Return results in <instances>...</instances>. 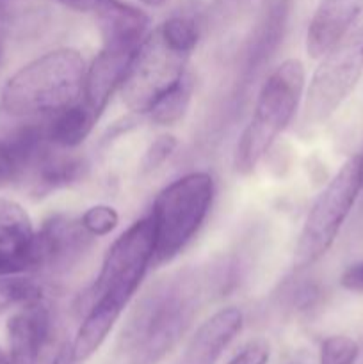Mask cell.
Here are the masks:
<instances>
[{
	"label": "cell",
	"mask_w": 363,
	"mask_h": 364,
	"mask_svg": "<svg viewBox=\"0 0 363 364\" xmlns=\"http://www.w3.org/2000/svg\"><path fill=\"white\" fill-rule=\"evenodd\" d=\"M201 294V281L180 272L148 291L132 313L121 347L132 364H153L178 343L191 326Z\"/></svg>",
	"instance_id": "cell-1"
},
{
	"label": "cell",
	"mask_w": 363,
	"mask_h": 364,
	"mask_svg": "<svg viewBox=\"0 0 363 364\" xmlns=\"http://www.w3.org/2000/svg\"><path fill=\"white\" fill-rule=\"evenodd\" d=\"M198 39V25L189 16L169 18L146 36L121 85L123 102L132 112L148 114L187 71L185 66Z\"/></svg>",
	"instance_id": "cell-2"
},
{
	"label": "cell",
	"mask_w": 363,
	"mask_h": 364,
	"mask_svg": "<svg viewBox=\"0 0 363 364\" xmlns=\"http://www.w3.org/2000/svg\"><path fill=\"white\" fill-rule=\"evenodd\" d=\"M85 60L78 50L57 48L43 53L6 82L0 96L9 116L53 114L78 102L84 89Z\"/></svg>",
	"instance_id": "cell-3"
},
{
	"label": "cell",
	"mask_w": 363,
	"mask_h": 364,
	"mask_svg": "<svg viewBox=\"0 0 363 364\" xmlns=\"http://www.w3.org/2000/svg\"><path fill=\"white\" fill-rule=\"evenodd\" d=\"M305 89V66L287 59L267 77L256 96L253 116L242 132L233 156L237 173L249 174L294 119Z\"/></svg>",
	"instance_id": "cell-4"
},
{
	"label": "cell",
	"mask_w": 363,
	"mask_h": 364,
	"mask_svg": "<svg viewBox=\"0 0 363 364\" xmlns=\"http://www.w3.org/2000/svg\"><path fill=\"white\" fill-rule=\"evenodd\" d=\"M214 201V180L209 173H189L159 192L152 210L155 251L153 263L177 258L205 223Z\"/></svg>",
	"instance_id": "cell-5"
},
{
	"label": "cell",
	"mask_w": 363,
	"mask_h": 364,
	"mask_svg": "<svg viewBox=\"0 0 363 364\" xmlns=\"http://www.w3.org/2000/svg\"><path fill=\"white\" fill-rule=\"evenodd\" d=\"M362 188V155H354L345 160L344 166L327 181L326 187L313 201L295 245V269L313 265L330 251Z\"/></svg>",
	"instance_id": "cell-6"
},
{
	"label": "cell",
	"mask_w": 363,
	"mask_h": 364,
	"mask_svg": "<svg viewBox=\"0 0 363 364\" xmlns=\"http://www.w3.org/2000/svg\"><path fill=\"white\" fill-rule=\"evenodd\" d=\"M363 71V13L347 34L327 50L306 91L305 124L326 123L349 98Z\"/></svg>",
	"instance_id": "cell-7"
},
{
	"label": "cell",
	"mask_w": 363,
	"mask_h": 364,
	"mask_svg": "<svg viewBox=\"0 0 363 364\" xmlns=\"http://www.w3.org/2000/svg\"><path fill=\"white\" fill-rule=\"evenodd\" d=\"M155 231L152 217H142L127 228L107 251L89 301L102 294H112L130 301L137 291L149 263H153Z\"/></svg>",
	"instance_id": "cell-8"
},
{
	"label": "cell",
	"mask_w": 363,
	"mask_h": 364,
	"mask_svg": "<svg viewBox=\"0 0 363 364\" xmlns=\"http://www.w3.org/2000/svg\"><path fill=\"white\" fill-rule=\"evenodd\" d=\"M80 220L66 215H52L34 235L39 269L66 270L80 259L93 242Z\"/></svg>",
	"instance_id": "cell-9"
},
{
	"label": "cell",
	"mask_w": 363,
	"mask_h": 364,
	"mask_svg": "<svg viewBox=\"0 0 363 364\" xmlns=\"http://www.w3.org/2000/svg\"><path fill=\"white\" fill-rule=\"evenodd\" d=\"M292 0H269L263 6L258 20L253 25L251 34L246 39L241 60V84L248 85L256 77L263 64L269 63L270 55L283 41L290 16Z\"/></svg>",
	"instance_id": "cell-10"
},
{
	"label": "cell",
	"mask_w": 363,
	"mask_h": 364,
	"mask_svg": "<svg viewBox=\"0 0 363 364\" xmlns=\"http://www.w3.org/2000/svg\"><path fill=\"white\" fill-rule=\"evenodd\" d=\"M134 50L102 46L85 70L82 102L91 109L96 117L102 116L107 103L117 87H121L135 57Z\"/></svg>",
	"instance_id": "cell-11"
},
{
	"label": "cell",
	"mask_w": 363,
	"mask_h": 364,
	"mask_svg": "<svg viewBox=\"0 0 363 364\" xmlns=\"http://www.w3.org/2000/svg\"><path fill=\"white\" fill-rule=\"evenodd\" d=\"M50 334V311L43 297L21 306L7 320L11 364H36Z\"/></svg>",
	"instance_id": "cell-12"
},
{
	"label": "cell",
	"mask_w": 363,
	"mask_h": 364,
	"mask_svg": "<svg viewBox=\"0 0 363 364\" xmlns=\"http://www.w3.org/2000/svg\"><path fill=\"white\" fill-rule=\"evenodd\" d=\"M363 13V0H322L306 31V52L320 59L333 48Z\"/></svg>",
	"instance_id": "cell-13"
},
{
	"label": "cell",
	"mask_w": 363,
	"mask_h": 364,
	"mask_svg": "<svg viewBox=\"0 0 363 364\" xmlns=\"http://www.w3.org/2000/svg\"><path fill=\"white\" fill-rule=\"evenodd\" d=\"M95 14L102 34V46L137 52L148 36V14L123 0H102Z\"/></svg>",
	"instance_id": "cell-14"
},
{
	"label": "cell",
	"mask_w": 363,
	"mask_h": 364,
	"mask_svg": "<svg viewBox=\"0 0 363 364\" xmlns=\"http://www.w3.org/2000/svg\"><path fill=\"white\" fill-rule=\"evenodd\" d=\"M244 316L238 308H224L214 313L198 327L185 350L187 364H214L224 348L241 333Z\"/></svg>",
	"instance_id": "cell-15"
},
{
	"label": "cell",
	"mask_w": 363,
	"mask_h": 364,
	"mask_svg": "<svg viewBox=\"0 0 363 364\" xmlns=\"http://www.w3.org/2000/svg\"><path fill=\"white\" fill-rule=\"evenodd\" d=\"M128 302L130 301L112 294H102L93 299L71 345L75 361H85L102 347Z\"/></svg>",
	"instance_id": "cell-16"
},
{
	"label": "cell",
	"mask_w": 363,
	"mask_h": 364,
	"mask_svg": "<svg viewBox=\"0 0 363 364\" xmlns=\"http://www.w3.org/2000/svg\"><path fill=\"white\" fill-rule=\"evenodd\" d=\"M34 194L45 196L57 188L78 183L88 173V162L78 155L52 151L46 148L34 164Z\"/></svg>",
	"instance_id": "cell-17"
},
{
	"label": "cell",
	"mask_w": 363,
	"mask_h": 364,
	"mask_svg": "<svg viewBox=\"0 0 363 364\" xmlns=\"http://www.w3.org/2000/svg\"><path fill=\"white\" fill-rule=\"evenodd\" d=\"M98 117L84 102H77L52 114L45 127L46 139L57 148L71 149L88 139Z\"/></svg>",
	"instance_id": "cell-18"
},
{
	"label": "cell",
	"mask_w": 363,
	"mask_h": 364,
	"mask_svg": "<svg viewBox=\"0 0 363 364\" xmlns=\"http://www.w3.org/2000/svg\"><path fill=\"white\" fill-rule=\"evenodd\" d=\"M194 85V75L187 70L149 109L148 116L152 123L160 124V127H171L178 123L191 105Z\"/></svg>",
	"instance_id": "cell-19"
},
{
	"label": "cell",
	"mask_w": 363,
	"mask_h": 364,
	"mask_svg": "<svg viewBox=\"0 0 363 364\" xmlns=\"http://www.w3.org/2000/svg\"><path fill=\"white\" fill-rule=\"evenodd\" d=\"M39 297H43L41 287L28 277L21 274L0 276V313L14 306H25Z\"/></svg>",
	"instance_id": "cell-20"
},
{
	"label": "cell",
	"mask_w": 363,
	"mask_h": 364,
	"mask_svg": "<svg viewBox=\"0 0 363 364\" xmlns=\"http://www.w3.org/2000/svg\"><path fill=\"white\" fill-rule=\"evenodd\" d=\"M80 223L91 237H105L117 226L120 215L112 206L96 205L85 210L84 215L80 217Z\"/></svg>",
	"instance_id": "cell-21"
},
{
	"label": "cell",
	"mask_w": 363,
	"mask_h": 364,
	"mask_svg": "<svg viewBox=\"0 0 363 364\" xmlns=\"http://www.w3.org/2000/svg\"><path fill=\"white\" fill-rule=\"evenodd\" d=\"M358 345L347 336H331L320 347V364H354Z\"/></svg>",
	"instance_id": "cell-22"
},
{
	"label": "cell",
	"mask_w": 363,
	"mask_h": 364,
	"mask_svg": "<svg viewBox=\"0 0 363 364\" xmlns=\"http://www.w3.org/2000/svg\"><path fill=\"white\" fill-rule=\"evenodd\" d=\"M177 146H178V141L174 135L166 134L157 137L155 141L148 146L144 155H142L141 164H139V171H141V174H149L153 173V171L159 169L160 166H164V164L171 159V155L174 153Z\"/></svg>",
	"instance_id": "cell-23"
},
{
	"label": "cell",
	"mask_w": 363,
	"mask_h": 364,
	"mask_svg": "<svg viewBox=\"0 0 363 364\" xmlns=\"http://www.w3.org/2000/svg\"><path fill=\"white\" fill-rule=\"evenodd\" d=\"M0 226L13 228V230L25 231V233H34V226L20 203L13 199L0 198Z\"/></svg>",
	"instance_id": "cell-24"
},
{
	"label": "cell",
	"mask_w": 363,
	"mask_h": 364,
	"mask_svg": "<svg viewBox=\"0 0 363 364\" xmlns=\"http://www.w3.org/2000/svg\"><path fill=\"white\" fill-rule=\"evenodd\" d=\"M270 347L265 340H253L228 361V364H267Z\"/></svg>",
	"instance_id": "cell-25"
},
{
	"label": "cell",
	"mask_w": 363,
	"mask_h": 364,
	"mask_svg": "<svg viewBox=\"0 0 363 364\" xmlns=\"http://www.w3.org/2000/svg\"><path fill=\"white\" fill-rule=\"evenodd\" d=\"M340 284L349 291L363 294V262L352 263L344 270L340 277Z\"/></svg>",
	"instance_id": "cell-26"
},
{
	"label": "cell",
	"mask_w": 363,
	"mask_h": 364,
	"mask_svg": "<svg viewBox=\"0 0 363 364\" xmlns=\"http://www.w3.org/2000/svg\"><path fill=\"white\" fill-rule=\"evenodd\" d=\"M31 272L21 259L0 251V276H16V274Z\"/></svg>",
	"instance_id": "cell-27"
},
{
	"label": "cell",
	"mask_w": 363,
	"mask_h": 364,
	"mask_svg": "<svg viewBox=\"0 0 363 364\" xmlns=\"http://www.w3.org/2000/svg\"><path fill=\"white\" fill-rule=\"evenodd\" d=\"M63 6L70 7L73 11H80V13H88V11H95L102 0H57Z\"/></svg>",
	"instance_id": "cell-28"
},
{
	"label": "cell",
	"mask_w": 363,
	"mask_h": 364,
	"mask_svg": "<svg viewBox=\"0 0 363 364\" xmlns=\"http://www.w3.org/2000/svg\"><path fill=\"white\" fill-rule=\"evenodd\" d=\"M52 364H75V358H73V348L71 345H63L57 352V355L53 358Z\"/></svg>",
	"instance_id": "cell-29"
},
{
	"label": "cell",
	"mask_w": 363,
	"mask_h": 364,
	"mask_svg": "<svg viewBox=\"0 0 363 364\" xmlns=\"http://www.w3.org/2000/svg\"><path fill=\"white\" fill-rule=\"evenodd\" d=\"M141 2L148 7H160L169 2V0H141Z\"/></svg>",
	"instance_id": "cell-30"
},
{
	"label": "cell",
	"mask_w": 363,
	"mask_h": 364,
	"mask_svg": "<svg viewBox=\"0 0 363 364\" xmlns=\"http://www.w3.org/2000/svg\"><path fill=\"white\" fill-rule=\"evenodd\" d=\"M0 364H11V359H9V355H7L6 352L2 350V348H0Z\"/></svg>",
	"instance_id": "cell-31"
},
{
	"label": "cell",
	"mask_w": 363,
	"mask_h": 364,
	"mask_svg": "<svg viewBox=\"0 0 363 364\" xmlns=\"http://www.w3.org/2000/svg\"><path fill=\"white\" fill-rule=\"evenodd\" d=\"M0 60H2V50H0Z\"/></svg>",
	"instance_id": "cell-32"
},
{
	"label": "cell",
	"mask_w": 363,
	"mask_h": 364,
	"mask_svg": "<svg viewBox=\"0 0 363 364\" xmlns=\"http://www.w3.org/2000/svg\"><path fill=\"white\" fill-rule=\"evenodd\" d=\"M362 164H363V153H362Z\"/></svg>",
	"instance_id": "cell-33"
},
{
	"label": "cell",
	"mask_w": 363,
	"mask_h": 364,
	"mask_svg": "<svg viewBox=\"0 0 363 364\" xmlns=\"http://www.w3.org/2000/svg\"><path fill=\"white\" fill-rule=\"evenodd\" d=\"M0 2H2V0H0Z\"/></svg>",
	"instance_id": "cell-34"
}]
</instances>
